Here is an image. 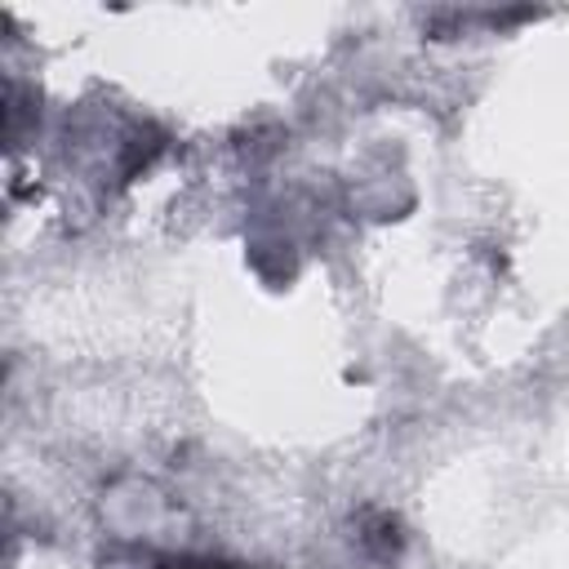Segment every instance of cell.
Listing matches in <instances>:
<instances>
[{
	"label": "cell",
	"mask_w": 569,
	"mask_h": 569,
	"mask_svg": "<svg viewBox=\"0 0 569 569\" xmlns=\"http://www.w3.org/2000/svg\"><path fill=\"white\" fill-rule=\"evenodd\" d=\"M360 542L369 547V556H378V560H391V556L400 551V542H405V533H400V520H396V516H387V511H373V516L360 525Z\"/></svg>",
	"instance_id": "6da1fadb"
},
{
	"label": "cell",
	"mask_w": 569,
	"mask_h": 569,
	"mask_svg": "<svg viewBox=\"0 0 569 569\" xmlns=\"http://www.w3.org/2000/svg\"><path fill=\"white\" fill-rule=\"evenodd\" d=\"M151 569H262V565H240L222 556H160Z\"/></svg>",
	"instance_id": "7a4b0ae2"
}]
</instances>
